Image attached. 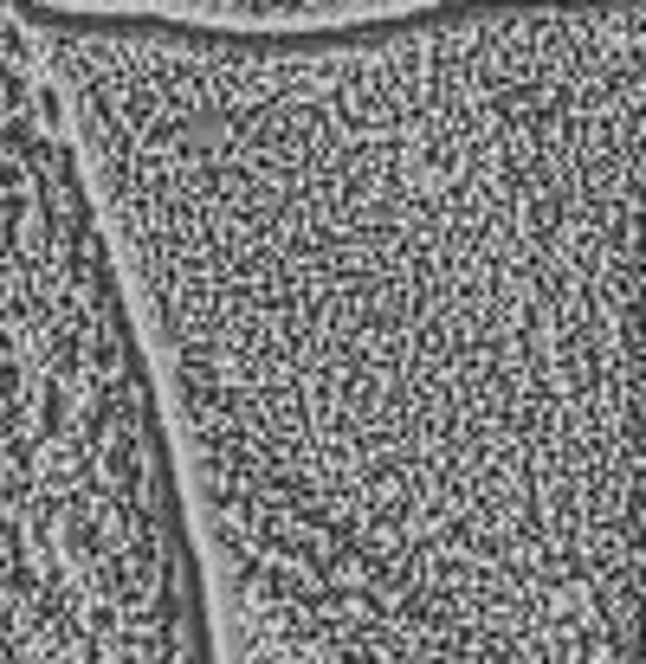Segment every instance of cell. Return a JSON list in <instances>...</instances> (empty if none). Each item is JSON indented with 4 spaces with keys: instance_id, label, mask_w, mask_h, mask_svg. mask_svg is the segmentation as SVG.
Masks as SVG:
<instances>
[{
    "instance_id": "cell-1",
    "label": "cell",
    "mask_w": 646,
    "mask_h": 664,
    "mask_svg": "<svg viewBox=\"0 0 646 664\" xmlns=\"http://www.w3.org/2000/svg\"><path fill=\"white\" fill-rule=\"evenodd\" d=\"M13 13L213 626L285 664H640V0Z\"/></svg>"
},
{
    "instance_id": "cell-2",
    "label": "cell",
    "mask_w": 646,
    "mask_h": 664,
    "mask_svg": "<svg viewBox=\"0 0 646 664\" xmlns=\"http://www.w3.org/2000/svg\"><path fill=\"white\" fill-rule=\"evenodd\" d=\"M46 13H103V20H168V26H337V20H382L447 0H13Z\"/></svg>"
}]
</instances>
